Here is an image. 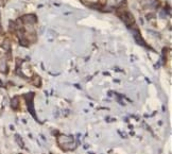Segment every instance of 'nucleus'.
Listing matches in <instances>:
<instances>
[{
  "label": "nucleus",
  "mask_w": 172,
  "mask_h": 154,
  "mask_svg": "<svg viewBox=\"0 0 172 154\" xmlns=\"http://www.w3.org/2000/svg\"><path fill=\"white\" fill-rule=\"evenodd\" d=\"M121 17H122V20L124 21V24L126 26H131V24L134 22V18L130 13H125L123 16H121Z\"/></svg>",
  "instance_id": "1"
},
{
  "label": "nucleus",
  "mask_w": 172,
  "mask_h": 154,
  "mask_svg": "<svg viewBox=\"0 0 172 154\" xmlns=\"http://www.w3.org/2000/svg\"><path fill=\"white\" fill-rule=\"evenodd\" d=\"M23 20L27 24H34L36 21V18L34 15H26L23 17Z\"/></svg>",
  "instance_id": "3"
},
{
  "label": "nucleus",
  "mask_w": 172,
  "mask_h": 154,
  "mask_svg": "<svg viewBox=\"0 0 172 154\" xmlns=\"http://www.w3.org/2000/svg\"><path fill=\"white\" fill-rule=\"evenodd\" d=\"M15 139H16V142L19 145V147H21V148H24V141L21 140V138H20V136L19 135H16L15 136Z\"/></svg>",
  "instance_id": "7"
},
{
  "label": "nucleus",
  "mask_w": 172,
  "mask_h": 154,
  "mask_svg": "<svg viewBox=\"0 0 172 154\" xmlns=\"http://www.w3.org/2000/svg\"><path fill=\"white\" fill-rule=\"evenodd\" d=\"M0 70L2 72H5L6 71V63L4 60H1L0 61Z\"/></svg>",
  "instance_id": "6"
},
{
  "label": "nucleus",
  "mask_w": 172,
  "mask_h": 154,
  "mask_svg": "<svg viewBox=\"0 0 172 154\" xmlns=\"http://www.w3.org/2000/svg\"><path fill=\"white\" fill-rule=\"evenodd\" d=\"M58 143L59 145H64V143H68V142H72L73 138L70 136H59L58 137Z\"/></svg>",
  "instance_id": "2"
},
{
  "label": "nucleus",
  "mask_w": 172,
  "mask_h": 154,
  "mask_svg": "<svg viewBox=\"0 0 172 154\" xmlns=\"http://www.w3.org/2000/svg\"><path fill=\"white\" fill-rule=\"evenodd\" d=\"M0 86H1V82H0Z\"/></svg>",
  "instance_id": "8"
},
{
  "label": "nucleus",
  "mask_w": 172,
  "mask_h": 154,
  "mask_svg": "<svg viewBox=\"0 0 172 154\" xmlns=\"http://www.w3.org/2000/svg\"><path fill=\"white\" fill-rule=\"evenodd\" d=\"M18 105H19V99H18V97L13 98L12 101H11V106H12V109L17 110V109H18Z\"/></svg>",
  "instance_id": "4"
},
{
  "label": "nucleus",
  "mask_w": 172,
  "mask_h": 154,
  "mask_svg": "<svg viewBox=\"0 0 172 154\" xmlns=\"http://www.w3.org/2000/svg\"><path fill=\"white\" fill-rule=\"evenodd\" d=\"M134 33H135V35H134V37H135V40H136V42L139 44V45H144V42H143V38H141L140 36H139V33H138V31H134Z\"/></svg>",
  "instance_id": "5"
}]
</instances>
